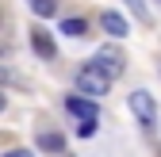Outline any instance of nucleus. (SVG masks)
I'll return each mask as SVG.
<instances>
[{
	"label": "nucleus",
	"mask_w": 161,
	"mask_h": 157,
	"mask_svg": "<svg viewBox=\"0 0 161 157\" xmlns=\"http://www.w3.org/2000/svg\"><path fill=\"white\" fill-rule=\"evenodd\" d=\"M12 81H15V73H12V69H4V65H0V84H12Z\"/></svg>",
	"instance_id": "12"
},
{
	"label": "nucleus",
	"mask_w": 161,
	"mask_h": 157,
	"mask_svg": "<svg viewBox=\"0 0 161 157\" xmlns=\"http://www.w3.org/2000/svg\"><path fill=\"white\" fill-rule=\"evenodd\" d=\"M4 157H35V153H31V149H8Z\"/></svg>",
	"instance_id": "13"
},
{
	"label": "nucleus",
	"mask_w": 161,
	"mask_h": 157,
	"mask_svg": "<svg viewBox=\"0 0 161 157\" xmlns=\"http://www.w3.org/2000/svg\"><path fill=\"white\" fill-rule=\"evenodd\" d=\"M130 111H134V119L142 123V127H153L157 123V104H153V96L146 92V88H138V92H130Z\"/></svg>",
	"instance_id": "3"
},
{
	"label": "nucleus",
	"mask_w": 161,
	"mask_h": 157,
	"mask_svg": "<svg viewBox=\"0 0 161 157\" xmlns=\"http://www.w3.org/2000/svg\"><path fill=\"white\" fill-rule=\"evenodd\" d=\"M100 27H104L111 38H127V35H130V23H127L119 12H104V15H100Z\"/></svg>",
	"instance_id": "6"
},
{
	"label": "nucleus",
	"mask_w": 161,
	"mask_h": 157,
	"mask_svg": "<svg viewBox=\"0 0 161 157\" xmlns=\"http://www.w3.org/2000/svg\"><path fill=\"white\" fill-rule=\"evenodd\" d=\"M62 35H69V38H85V35H88V23H85L80 15H69L65 23H62Z\"/></svg>",
	"instance_id": "8"
},
{
	"label": "nucleus",
	"mask_w": 161,
	"mask_h": 157,
	"mask_svg": "<svg viewBox=\"0 0 161 157\" xmlns=\"http://www.w3.org/2000/svg\"><path fill=\"white\" fill-rule=\"evenodd\" d=\"M31 4V12L38 15V19H50L54 12H58V0H27Z\"/></svg>",
	"instance_id": "9"
},
{
	"label": "nucleus",
	"mask_w": 161,
	"mask_h": 157,
	"mask_svg": "<svg viewBox=\"0 0 161 157\" xmlns=\"http://www.w3.org/2000/svg\"><path fill=\"white\" fill-rule=\"evenodd\" d=\"M31 46H35V54L42 57V62L58 57V42H54V38H50V35H46L42 27H35V31H31Z\"/></svg>",
	"instance_id": "5"
},
{
	"label": "nucleus",
	"mask_w": 161,
	"mask_h": 157,
	"mask_svg": "<svg viewBox=\"0 0 161 157\" xmlns=\"http://www.w3.org/2000/svg\"><path fill=\"white\" fill-rule=\"evenodd\" d=\"M77 88H80V96H88V100H92V96H104V92H111V81H108V77L100 73V69L85 65V69L77 73Z\"/></svg>",
	"instance_id": "2"
},
{
	"label": "nucleus",
	"mask_w": 161,
	"mask_h": 157,
	"mask_svg": "<svg viewBox=\"0 0 161 157\" xmlns=\"http://www.w3.org/2000/svg\"><path fill=\"white\" fill-rule=\"evenodd\" d=\"M88 65L100 69L108 81H115V77H123V69H127V54L119 50V46H100V50L92 54V62H88Z\"/></svg>",
	"instance_id": "1"
},
{
	"label": "nucleus",
	"mask_w": 161,
	"mask_h": 157,
	"mask_svg": "<svg viewBox=\"0 0 161 157\" xmlns=\"http://www.w3.org/2000/svg\"><path fill=\"white\" fill-rule=\"evenodd\" d=\"M0 111H4V92H0Z\"/></svg>",
	"instance_id": "14"
},
{
	"label": "nucleus",
	"mask_w": 161,
	"mask_h": 157,
	"mask_svg": "<svg viewBox=\"0 0 161 157\" xmlns=\"http://www.w3.org/2000/svg\"><path fill=\"white\" fill-rule=\"evenodd\" d=\"M123 4H127L138 19H142V23H150V12H146V4H142V0H123Z\"/></svg>",
	"instance_id": "10"
},
{
	"label": "nucleus",
	"mask_w": 161,
	"mask_h": 157,
	"mask_svg": "<svg viewBox=\"0 0 161 157\" xmlns=\"http://www.w3.org/2000/svg\"><path fill=\"white\" fill-rule=\"evenodd\" d=\"M65 107H69V115H77V123H80V119H85V123H96V119H100V107L88 100V96H80V92L65 96Z\"/></svg>",
	"instance_id": "4"
},
{
	"label": "nucleus",
	"mask_w": 161,
	"mask_h": 157,
	"mask_svg": "<svg viewBox=\"0 0 161 157\" xmlns=\"http://www.w3.org/2000/svg\"><path fill=\"white\" fill-rule=\"evenodd\" d=\"M77 134H80V138H88V134H96V123H77Z\"/></svg>",
	"instance_id": "11"
},
{
	"label": "nucleus",
	"mask_w": 161,
	"mask_h": 157,
	"mask_svg": "<svg viewBox=\"0 0 161 157\" xmlns=\"http://www.w3.org/2000/svg\"><path fill=\"white\" fill-rule=\"evenodd\" d=\"M38 149L62 153V149H65V134H62V130H42V134H38Z\"/></svg>",
	"instance_id": "7"
}]
</instances>
